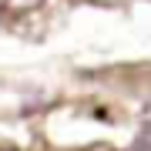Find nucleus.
<instances>
[{
    "mask_svg": "<svg viewBox=\"0 0 151 151\" xmlns=\"http://www.w3.org/2000/svg\"><path fill=\"white\" fill-rule=\"evenodd\" d=\"M141 128H145V134L151 138V101L145 104V111H141Z\"/></svg>",
    "mask_w": 151,
    "mask_h": 151,
    "instance_id": "nucleus-2",
    "label": "nucleus"
},
{
    "mask_svg": "<svg viewBox=\"0 0 151 151\" xmlns=\"http://www.w3.org/2000/svg\"><path fill=\"white\" fill-rule=\"evenodd\" d=\"M134 151H151V138L145 134V138H138V145H134Z\"/></svg>",
    "mask_w": 151,
    "mask_h": 151,
    "instance_id": "nucleus-3",
    "label": "nucleus"
},
{
    "mask_svg": "<svg viewBox=\"0 0 151 151\" xmlns=\"http://www.w3.org/2000/svg\"><path fill=\"white\" fill-rule=\"evenodd\" d=\"M34 7H40V0H0V10H10V14H27Z\"/></svg>",
    "mask_w": 151,
    "mask_h": 151,
    "instance_id": "nucleus-1",
    "label": "nucleus"
}]
</instances>
